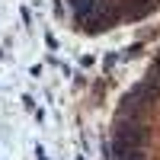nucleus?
<instances>
[{
  "instance_id": "1",
  "label": "nucleus",
  "mask_w": 160,
  "mask_h": 160,
  "mask_svg": "<svg viewBox=\"0 0 160 160\" xmlns=\"http://www.w3.org/2000/svg\"><path fill=\"white\" fill-rule=\"evenodd\" d=\"M157 3H160V0H131V10H128V16L141 19V16H148V13H151Z\"/></svg>"
}]
</instances>
